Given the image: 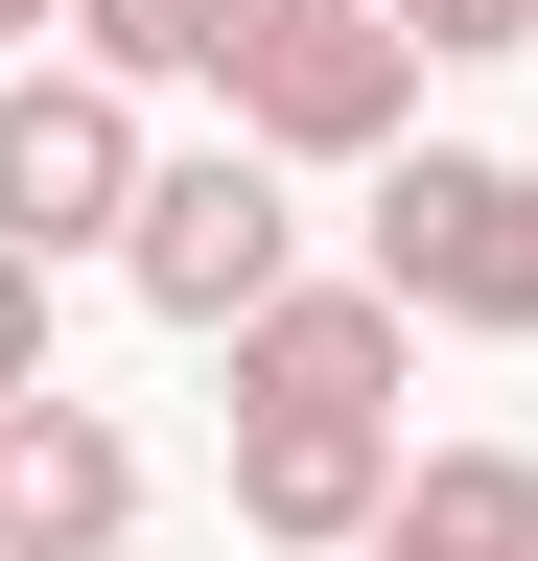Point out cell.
Returning a JSON list of instances; mask_svg holds the SVG:
<instances>
[{
  "label": "cell",
  "instance_id": "cell-1",
  "mask_svg": "<svg viewBox=\"0 0 538 561\" xmlns=\"http://www.w3.org/2000/svg\"><path fill=\"white\" fill-rule=\"evenodd\" d=\"M352 280H375L398 328H492V351H538V164H492V140H398Z\"/></svg>",
  "mask_w": 538,
  "mask_h": 561
},
{
  "label": "cell",
  "instance_id": "cell-2",
  "mask_svg": "<svg viewBox=\"0 0 538 561\" xmlns=\"http://www.w3.org/2000/svg\"><path fill=\"white\" fill-rule=\"evenodd\" d=\"M398 117H422V47H398V0H257L234 24V140L257 164H398Z\"/></svg>",
  "mask_w": 538,
  "mask_h": 561
},
{
  "label": "cell",
  "instance_id": "cell-3",
  "mask_svg": "<svg viewBox=\"0 0 538 561\" xmlns=\"http://www.w3.org/2000/svg\"><path fill=\"white\" fill-rule=\"evenodd\" d=\"M141 187H164V140H141V94L117 70H0V257H117L141 234Z\"/></svg>",
  "mask_w": 538,
  "mask_h": 561
},
{
  "label": "cell",
  "instance_id": "cell-4",
  "mask_svg": "<svg viewBox=\"0 0 538 561\" xmlns=\"http://www.w3.org/2000/svg\"><path fill=\"white\" fill-rule=\"evenodd\" d=\"M117 280H141V305L164 328H257V305H282V280H305V187L282 164H257V140H211V164H164L141 187V234H117Z\"/></svg>",
  "mask_w": 538,
  "mask_h": 561
},
{
  "label": "cell",
  "instance_id": "cell-5",
  "mask_svg": "<svg viewBox=\"0 0 538 561\" xmlns=\"http://www.w3.org/2000/svg\"><path fill=\"white\" fill-rule=\"evenodd\" d=\"M398 491H422L398 421H234V538H257V561H375Z\"/></svg>",
  "mask_w": 538,
  "mask_h": 561
},
{
  "label": "cell",
  "instance_id": "cell-6",
  "mask_svg": "<svg viewBox=\"0 0 538 561\" xmlns=\"http://www.w3.org/2000/svg\"><path fill=\"white\" fill-rule=\"evenodd\" d=\"M398 375H422V328L375 280H282L234 328V421H398Z\"/></svg>",
  "mask_w": 538,
  "mask_h": 561
},
{
  "label": "cell",
  "instance_id": "cell-7",
  "mask_svg": "<svg viewBox=\"0 0 538 561\" xmlns=\"http://www.w3.org/2000/svg\"><path fill=\"white\" fill-rule=\"evenodd\" d=\"M0 561H141V445H117L94 398L0 421Z\"/></svg>",
  "mask_w": 538,
  "mask_h": 561
},
{
  "label": "cell",
  "instance_id": "cell-8",
  "mask_svg": "<svg viewBox=\"0 0 538 561\" xmlns=\"http://www.w3.org/2000/svg\"><path fill=\"white\" fill-rule=\"evenodd\" d=\"M375 561H538V468L515 445H422V491L375 515Z\"/></svg>",
  "mask_w": 538,
  "mask_h": 561
},
{
  "label": "cell",
  "instance_id": "cell-9",
  "mask_svg": "<svg viewBox=\"0 0 538 561\" xmlns=\"http://www.w3.org/2000/svg\"><path fill=\"white\" fill-rule=\"evenodd\" d=\"M234 24L257 0H71V70H117V94H187V70H211L234 94Z\"/></svg>",
  "mask_w": 538,
  "mask_h": 561
},
{
  "label": "cell",
  "instance_id": "cell-10",
  "mask_svg": "<svg viewBox=\"0 0 538 561\" xmlns=\"http://www.w3.org/2000/svg\"><path fill=\"white\" fill-rule=\"evenodd\" d=\"M24 398H71V375H47V280L0 257V421H24Z\"/></svg>",
  "mask_w": 538,
  "mask_h": 561
},
{
  "label": "cell",
  "instance_id": "cell-11",
  "mask_svg": "<svg viewBox=\"0 0 538 561\" xmlns=\"http://www.w3.org/2000/svg\"><path fill=\"white\" fill-rule=\"evenodd\" d=\"M398 47H422V70L445 47H538V0H398Z\"/></svg>",
  "mask_w": 538,
  "mask_h": 561
},
{
  "label": "cell",
  "instance_id": "cell-12",
  "mask_svg": "<svg viewBox=\"0 0 538 561\" xmlns=\"http://www.w3.org/2000/svg\"><path fill=\"white\" fill-rule=\"evenodd\" d=\"M0 24H71V0H0Z\"/></svg>",
  "mask_w": 538,
  "mask_h": 561
}]
</instances>
